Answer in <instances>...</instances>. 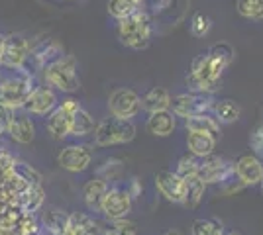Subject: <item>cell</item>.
Masks as SVG:
<instances>
[{
  "instance_id": "cell-1",
  "label": "cell",
  "mask_w": 263,
  "mask_h": 235,
  "mask_svg": "<svg viewBox=\"0 0 263 235\" xmlns=\"http://www.w3.org/2000/svg\"><path fill=\"white\" fill-rule=\"evenodd\" d=\"M234 61V49L228 44H214L209 51L198 53L186 75V87L191 92L214 96L222 84V75Z\"/></svg>"
},
{
  "instance_id": "cell-2",
  "label": "cell",
  "mask_w": 263,
  "mask_h": 235,
  "mask_svg": "<svg viewBox=\"0 0 263 235\" xmlns=\"http://www.w3.org/2000/svg\"><path fill=\"white\" fill-rule=\"evenodd\" d=\"M152 37H154V20L145 6L136 14H132L130 18L118 22V39L128 49L142 51L149 45Z\"/></svg>"
},
{
  "instance_id": "cell-3",
  "label": "cell",
  "mask_w": 263,
  "mask_h": 235,
  "mask_svg": "<svg viewBox=\"0 0 263 235\" xmlns=\"http://www.w3.org/2000/svg\"><path fill=\"white\" fill-rule=\"evenodd\" d=\"M42 78L47 87L67 96L75 94L81 89V78L77 75V63L71 55L59 57L57 61L42 69Z\"/></svg>"
},
{
  "instance_id": "cell-4",
  "label": "cell",
  "mask_w": 263,
  "mask_h": 235,
  "mask_svg": "<svg viewBox=\"0 0 263 235\" xmlns=\"http://www.w3.org/2000/svg\"><path fill=\"white\" fill-rule=\"evenodd\" d=\"M90 137H92V145L99 147V149L126 145V143L134 141V137H136V123L106 116L97 123Z\"/></svg>"
},
{
  "instance_id": "cell-5",
  "label": "cell",
  "mask_w": 263,
  "mask_h": 235,
  "mask_svg": "<svg viewBox=\"0 0 263 235\" xmlns=\"http://www.w3.org/2000/svg\"><path fill=\"white\" fill-rule=\"evenodd\" d=\"M14 75H0V104L8 110H22L24 102L33 89V75L28 71H12Z\"/></svg>"
},
{
  "instance_id": "cell-6",
  "label": "cell",
  "mask_w": 263,
  "mask_h": 235,
  "mask_svg": "<svg viewBox=\"0 0 263 235\" xmlns=\"http://www.w3.org/2000/svg\"><path fill=\"white\" fill-rule=\"evenodd\" d=\"M134 208V198L132 194L128 192V186L126 182H110L108 190L104 194V198L100 202V216L104 220H124L128 218Z\"/></svg>"
},
{
  "instance_id": "cell-7",
  "label": "cell",
  "mask_w": 263,
  "mask_h": 235,
  "mask_svg": "<svg viewBox=\"0 0 263 235\" xmlns=\"http://www.w3.org/2000/svg\"><path fill=\"white\" fill-rule=\"evenodd\" d=\"M81 108V102L73 96H67L59 100L57 108L47 116L45 120V130L53 139H67L71 137V127H73V118Z\"/></svg>"
},
{
  "instance_id": "cell-8",
  "label": "cell",
  "mask_w": 263,
  "mask_h": 235,
  "mask_svg": "<svg viewBox=\"0 0 263 235\" xmlns=\"http://www.w3.org/2000/svg\"><path fill=\"white\" fill-rule=\"evenodd\" d=\"M106 106L112 118L134 122V118H138V114L142 112V96L134 89L120 87L110 92Z\"/></svg>"
},
{
  "instance_id": "cell-9",
  "label": "cell",
  "mask_w": 263,
  "mask_h": 235,
  "mask_svg": "<svg viewBox=\"0 0 263 235\" xmlns=\"http://www.w3.org/2000/svg\"><path fill=\"white\" fill-rule=\"evenodd\" d=\"M92 143H85V141H75V143H69L65 145L59 155H57V165L67 170V173H85L90 163H92Z\"/></svg>"
},
{
  "instance_id": "cell-10",
  "label": "cell",
  "mask_w": 263,
  "mask_h": 235,
  "mask_svg": "<svg viewBox=\"0 0 263 235\" xmlns=\"http://www.w3.org/2000/svg\"><path fill=\"white\" fill-rule=\"evenodd\" d=\"M212 102L214 96L210 94H200V92H183V94H177L171 98V112L175 114L177 118H193L198 114H206L212 110Z\"/></svg>"
},
{
  "instance_id": "cell-11",
  "label": "cell",
  "mask_w": 263,
  "mask_h": 235,
  "mask_svg": "<svg viewBox=\"0 0 263 235\" xmlns=\"http://www.w3.org/2000/svg\"><path fill=\"white\" fill-rule=\"evenodd\" d=\"M32 53V44L20 34L6 35V44L0 59V67L8 69V71H20L26 67L28 59Z\"/></svg>"
},
{
  "instance_id": "cell-12",
  "label": "cell",
  "mask_w": 263,
  "mask_h": 235,
  "mask_svg": "<svg viewBox=\"0 0 263 235\" xmlns=\"http://www.w3.org/2000/svg\"><path fill=\"white\" fill-rule=\"evenodd\" d=\"M198 177L204 180L206 186H212V184H224L228 180L236 179L234 175V163H230L228 159L224 157L212 155L200 159V168H198Z\"/></svg>"
},
{
  "instance_id": "cell-13",
  "label": "cell",
  "mask_w": 263,
  "mask_h": 235,
  "mask_svg": "<svg viewBox=\"0 0 263 235\" xmlns=\"http://www.w3.org/2000/svg\"><path fill=\"white\" fill-rule=\"evenodd\" d=\"M59 104V94L47 84H37L33 87L32 92L28 94V98L24 102V112L30 116H37V118H47L53 112Z\"/></svg>"
},
{
  "instance_id": "cell-14",
  "label": "cell",
  "mask_w": 263,
  "mask_h": 235,
  "mask_svg": "<svg viewBox=\"0 0 263 235\" xmlns=\"http://www.w3.org/2000/svg\"><path fill=\"white\" fill-rule=\"evenodd\" d=\"M155 190L159 192V196H163L167 202L183 206L186 180L183 177H179L175 170H159L155 175Z\"/></svg>"
},
{
  "instance_id": "cell-15",
  "label": "cell",
  "mask_w": 263,
  "mask_h": 235,
  "mask_svg": "<svg viewBox=\"0 0 263 235\" xmlns=\"http://www.w3.org/2000/svg\"><path fill=\"white\" fill-rule=\"evenodd\" d=\"M234 175L241 186H261L263 184V159L255 153L241 155L234 161Z\"/></svg>"
},
{
  "instance_id": "cell-16",
  "label": "cell",
  "mask_w": 263,
  "mask_h": 235,
  "mask_svg": "<svg viewBox=\"0 0 263 235\" xmlns=\"http://www.w3.org/2000/svg\"><path fill=\"white\" fill-rule=\"evenodd\" d=\"M6 134L20 145H30L35 137V125L32 122V116L24 110H12L8 123H6Z\"/></svg>"
},
{
  "instance_id": "cell-17",
  "label": "cell",
  "mask_w": 263,
  "mask_h": 235,
  "mask_svg": "<svg viewBox=\"0 0 263 235\" xmlns=\"http://www.w3.org/2000/svg\"><path fill=\"white\" fill-rule=\"evenodd\" d=\"M63 55H65V49H63V45L59 44V41H55V39H44V41H40V44L32 45V53H30V59H28L26 67L32 65V67L35 69V73H37V71L42 73V69H44L45 65L53 63V61H57L59 57H63Z\"/></svg>"
},
{
  "instance_id": "cell-18",
  "label": "cell",
  "mask_w": 263,
  "mask_h": 235,
  "mask_svg": "<svg viewBox=\"0 0 263 235\" xmlns=\"http://www.w3.org/2000/svg\"><path fill=\"white\" fill-rule=\"evenodd\" d=\"M110 182L102 179L99 175H95L92 179H88L83 184V202L87 206V210L95 216H100V202L104 198V194L108 190Z\"/></svg>"
},
{
  "instance_id": "cell-19",
  "label": "cell",
  "mask_w": 263,
  "mask_h": 235,
  "mask_svg": "<svg viewBox=\"0 0 263 235\" xmlns=\"http://www.w3.org/2000/svg\"><path fill=\"white\" fill-rule=\"evenodd\" d=\"M102 222L90 212H73L69 213V224L63 235H100Z\"/></svg>"
},
{
  "instance_id": "cell-20",
  "label": "cell",
  "mask_w": 263,
  "mask_h": 235,
  "mask_svg": "<svg viewBox=\"0 0 263 235\" xmlns=\"http://www.w3.org/2000/svg\"><path fill=\"white\" fill-rule=\"evenodd\" d=\"M145 130H147V134H152L154 137H169L177 130V116L171 110L147 114Z\"/></svg>"
},
{
  "instance_id": "cell-21",
  "label": "cell",
  "mask_w": 263,
  "mask_h": 235,
  "mask_svg": "<svg viewBox=\"0 0 263 235\" xmlns=\"http://www.w3.org/2000/svg\"><path fill=\"white\" fill-rule=\"evenodd\" d=\"M186 153L195 155L197 159H204V157L212 155L216 151V143L218 139L209 134H200V132H186Z\"/></svg>"
},
{
  "instance_id": "cell-22",
  "label": "cell",
  "mask_w": 263,
  "mask_h": 235,
  "mask_svg": "<svg viewBox=\"0 0 263 235\" xmlns=\"http://www.w3.org/2000/svg\"><path fill=\"white\" fill-rule=\"evenodd\" d=\"M45 202V192L42 184H30L26 190H22L16 196V206L22 210L24 213H35L44 208Z\"/></svg>"
},
{
  "instance_id": "cell-23",
  "label": "cell",
  "mask_w": 263,
  "mask_h": 235,
  "mask_svg": "<svg viewBox=\"0 0 263 235\" xmlns=\"http://www.w3.org/2000/svg\"><path fill=\"white\" fill-rule=\"evenodd\" d=\"M171 92L163 87H154L142 96V110L147 114L163 112L171 108Z\"/></svg>"
},
{
  "instance_id": "cell-24",
  "label": "cell",
  "mask_w": 263,
  "mask_h": 235,
  "mask_svg": "<svg viewBox=\"0 0 263 235\" xmlns=\"http://www.w3.org/2000/svg\"><path fill=\"white\" fill-rule=\"evenodd\" d=\"M185 130L186 132H200V134H209V135H212V137L220 139V134H222V123H220L210 112H206V114L193 116V118H186Z\"/></svg>"
},
{
  "instance_id": "cell-25",
  "label": "cell",
  "mask_w": 263,
  "mask_h": 235,
  "mask_svg": "<svg viewBox=\"0 0 263 235\" xmlns=\"http://www.w3.org/2000/svg\"><path fill=\"white\" fill-rule=\"evenodd\" d=\"M210 114L222 125H230V123H236L241 118V106L236 100H232V98H220V100L212 102Z\"/></svg>"
},
{
  "instance_id": "cell-26",
  "label": "cell",
  "mask_w": 263,
  "mask_h": 235,
  "mask_svg": "<svg viewBox=\"0 0 263 235\" xmlns=\"http://www.w3.org/2000/svg\"><path fill=\"white\" fill-rule=\"evenodd\" d=\"M40 224H42V231L45 235H63L67 224H69V213L57 210V208H49L42 213Z\"/></svg>"
},
{
  "instance_id": "cell-27",
  "label": "cell",
  "mask_w": 263,
  "mask_h": 235,
  "mask_svg": "<svg viewBox=\"0 0 263 235\" xmlns=\"http://www.w3.org/2000/svg\"><path fill=\"white\" fill-rule=\"evenodd\" d=\"M97 118L92 116V114L88 112L87 108H79V112L75 114V118H73V127H71V137L75 139V141H85L87 137L92 135L95 132V127H97Z\"/></svg>"
},
{
  "instance_id": "cell-28",
  "label": "cell",
  "mask_w": 263,
  "mask_h": 235,
  "mask_svg": "<svg viewBox=\"0 0 263 235\" xmlns=\"http://www.w3.org/2000/svg\"><path fill=\"white\" fill-rule=\"evenodd\" d=\"M140 8H143V4L136 2V0H106V10L116 22L130 18L132 14H136Z\"/></svg>"
},
{
  "instance_id": "cell-29",
  "label": "cell",
  "mask_w": 263,
  "mask_h": 235,
  "mask_svg": "<svg viewBox=\"0 0 263 235\" xmlns=\"http://www.w3.org/2000/svg\"><path fill=\"white\" fill-rule=\"evenodd\" d=\"M186 180V192H185V202H183V206L185 208H197L198 204L202 202L204 198V194H206V184H204V180L200 179V177H191V179H185Z\"/></svg>"
},
{
  "instance_id": "cell-30",
  "label": "cell",
  "mask_w": 263,
  "mask_h": 235,
  "mask_svg": "<svg viewBox=\"0 0 263 235\" xmlns=\"http://www.w3.org/2000/svg\"><path fill=\"white\" fill-rule=\"evenodd\" d=\"M100 235H136V224L128 218L124 220H104L100 225Z\"/></svg>"
},
{
  "instance_id": "cell-31",
  "label": "cell",
  "mask_w": 263,
  "mask_h": 235,
  "mask_svg": "<svg viewBox=\"0 0 263 235\" xmlns=\"http://www.w3.org/2000/svg\"><path fill=\"white\" fill-rule=\"evenodd\" d=\"M236 10L241 18L259 22V20H263V0H238Z\"/></svg>"
},
{
  "instance_id": "cell-32",
  "label": "cell",
  "mask_w": 263,
  "mask_h": 235,
  "mask_svg": "<svg viewBox=\"0 0 263 235\" xmlns=\"http://www.w3.org/2000/svg\"><path fill=\"white\" fill-rule=\"evenodd\" d=\"M224 225L214 218H197L191 225V235H222Z\"/></svg>"
},
{
  "instance_id": "cell-33",
  "label": "cell",
  "mask_w": 263,
  "mask_h": 235,
  "mask_svg": "<svg viewBox=\"0 0 263 235\" xmlns=\"http://www.w3.org/2000/svg\"><path fill=\"white\" fill-rule=\"evenodd\" d=\"M198 168H200V159H197L191 153H186V155H183L177 161L175 173L179 177H183V179H191V177H197Z\"/></svg>"
},
{
  "instance_id": "cell-34",
  "label": "cell",
  "mask_w": 263,
  "mask_h": 235,
  "mask_svg": "<svg viewBox=\"0 0 263 235\" xmlns=\"http://www.w3.org/2000/svg\"><path fill=\"white\" fill-rule=\"evenodd\" d=\"M189 30L195 37H204V35L210 34L212 30V20L210 16H206L204 12H195L191 16V22H189Z\"/></svg>"
},
{
  "instance_id": "cell-35",
  "label": "cell",
  "mask_w": 263,
  "mask_h": 235,
  "mask_svg": "<svg viewBox=\"0 0 263 235\" xmlns=\"http://www.w3.org/2000/svg\"><path fill=\"white\" fill-rule=\"evenodd\" d=\"M14 173L20 175L28 184H42V175H40V170H35L32 165H28V163H24V161H18V163L14 165Z\"/></svg>"
},
{
  "instance_id": "cell-36",
  "label": "cell",
  "mask_w": 263,
  "mask_h": 235,
  "mask_svg": "<svg viewBox=\"0 0 263 235\" xmlns=\"http://www.w3.org/2000/svg\"><path fill=\"white\" fill-rule=\"evenodd\" d=\"M120 170H122L120 161H118V159H108V161L97 170V175L102 177V179H106L108 182H116L118 177H120Z\"/></svg>"
},
{
  "instance_id": "cell-37",
  "label": "cell",
  "mask_w": 263,
  "mask_h": 235,
  "mask_svg": "<svg viewBox=\"0 0 263 235\" xmlns=\"http://www.w3.org/2000/svg\"><path fill=\"white\" fill-rule=\"evenodd\" d=\"M16 163H18V159L12 155L6 147H2V149H0V175L10 173Z\"/></svg>"
},
{
  "instance_id": "cell-38",
  "label": "cell",
  "mask_w": 263,
  "mask_h": 235,
  "mask_svg": "<svg viewBox=\"0 0 263 235\" xmlns=\"http://www.w3.org/2000/svg\"><path fill=\"white\" fill-rule=\"evenodd\" d=\"M171 4H173V0H145V2H143V6L149 8L147 12H149V14H157V16L169 10Z\"/></svg>"
},
{
  "instance_id": "cell-39",
  "label": "cell",
  "mask_w": 263,
  "mask_h": 235,
  "mask_svg": "<svg viewBox=\"0 0 263 235\" xmlns=\"http://www.w3.org/2000/svg\"><path fill=\"white\" fill-rule=\"evenodd\" d=\"M126 186H128V192L132 194V198H134V200L142 194V184H140V180L138 179H130L128 182H126Z\"/></svg>"
},
{
  "instance_id": "cell-40",
  "label": "cell",
  "mask_w": 263,
  "mask_h": 235,
  "mask_svg": "<svg viewBox=\"0 0 263 235\" xmlns=\"http://www.w3.org/2000/svg\"><path fill=\"white\" fill-rule=\"evenodd\" d=\"M4 44H6V35L0 34V59H2V51H4Z\"/></svg>"
},
{
  "instance_id": "cell-41",
  "label": "cell",
  "mask_w": 263,
  "mask_h": 235,
  "mask_svg": "<svg viewBox=\"0 0 263 235\" xmlns=\"http://www.w3.org/2000/svg\"><path fill=\"white\" fill-rule=\"evenodd\" d=\"M222 235H241V233L238 231V229H226V227H224V231H222Z\"/></svg>"
},
{
  "instance_id": "cell-42",
  "label": "cell",
  "mask_w": 263,
  "mask_h": 235,
  "mask_svg": "<svg viewBox=\"0 0 263 235\" xmlns=\"http://www.w3.org/2000/svg\"><path fill=\"white\" fill-rule=\"evenodd\" d=\"M163 235H183L181 231H177V229H171V231H167V233H163Z\"/></svg>"
},
{
  "instance_id": "cell-43",
  "label": "cell",
  "mask_w": 263,
  "mask_h": 235,
  "mask_svg": "<svg viewBox=\"0 0 263 235\" xmlns=\"http://www.w3.org/2000/svg\"><path fill=\"white\" fill-rule=\"evenodd\" d=\"M4 134H6V125H2V123H0V137H2Z\"/></svg>"
},
{
  "instance_id": "cell-44",
  "label": "cell",
  "mask_w": 263,
  "mask_h": 235,
  "mask_svg": "<svg viewBox=\"0 0 263 235\" xmlns=\"http://www.w3.org/2000/svg\"><path fill=\"white\" fill-rule=\"evenodd\" d=\"M136 2H140V4H143V2H145V0H136Z\"/></svg>"
},
{
  "instance_id": "cell-45",
  "label": "cell",
  "mask_w": 263,
  "mask_h": 235,
  "mask_svg": "<svg viewBox=\"0 0 263 235\" xmlns=\"http://www.w3.org/2000/svg\"><path fill=\"white\" fill-rule=\"evenodd\" d=\"M71 2H77V0H71Z\"/></svg>"
}]
</instances>
